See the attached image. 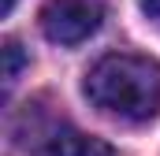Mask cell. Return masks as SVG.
<instances>
[{
	"instance_id": "1",
	"label": "cell",
	"mask_w": 160,
	"mask_h": 156,
	"mask_svg": "<svg viewBox=\"0 0 160 156\" xmlns=\"http://www.w3.org/2000/svg\"><path fill=\"white\" fill-rule=\"evenodd\" d=\"M82 89L104 115L123 123H149L160 112V63L134 52H112L89 67Z\"/></svg>"
},
{
	"instance_id": "2",
	"label": "cell",
	"mask_w": 160,
	"mask_h": 156,
	"mask_svg": "<svg viewBox=\"0 0 160 156\" xmlns=\"http://www.w3.org/2000/svg\"><path fill=\"white\" fill-rule=\"evenodd\" d=\"M108 0H45L41 4V34L52 45H82L104 22Z\"/></svg>"
},
{
	"instance_id": "3",
	"label": "cell",
	"mask_w": 160,
	"mask_h": 156,
	"mask_svg": "<svg viewBox=\"0 0 160 156\" xmlns=\"http://www.w3.org/2000/svg\"><path fill=\"white\" fill-rule=\"evenodd\" d=\"M38 156H116V149L93 134L82 130H52L45 141L38 145Z\"/></svg>"
},
{
	"instance_id": "4",
	"label": "cell",
	"mask_w": 160,
	"mask_h": 156,
	"mask_svg": "<svg viewBox=\"0 0 160 156\" xmlns=\"http://www.w3.org/2000/svg\"><path fill=\"white\" fill-rule=\"evenodd\" d=\"M22 63H26V56H22L19 41H8V45H4V82H8V85L15 82V75H19Z\"/></svg>"
},
{
	"instance_id": "5",
	"label": "cell",
	"mask_w": 160,
	"mask_h": 156,
	"mask_svg": "<svg viewBox=\"0 0 160 156\" xmlns=\"http://www.w3.org/2000/svg\"><path fill=\"white\" fill-rule=\"evenodd\" d=\"M142 11H145V15L160 26V0H142Z\"/></svg>"
},
{
	"instance_id": "6",
	"label": "cell",
	"mask_w": 160,
	"mask_h": 156,
	"mask_svg": "<svg viewBox=\"0 0 160 156\" xmlns=\"http://www.w3.org/2000/svg\"><path fill=\"white\" fill-rule=\"evenodd\" d=\"M15 4H19V0H0V15H4V19H8V15H11V11H15Z\"/></svg>"
}]
</instances>
